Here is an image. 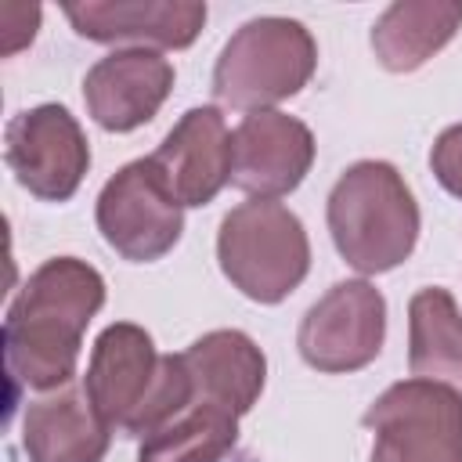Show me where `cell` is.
<instances>
[{
	"instance_id": "cell-1",
	"label": "cell",
	"mask_w": 462,
	"mask_h": 462,
	"mask_svg": "<svg viewBox=\"0 0 462 462\" xmlns=\"http://www.w3.org/2000/svg\"><path fill=\"white\" fill-rule=\"evenodd\" d=\"M105 303L101 274L72 256L47 260L14 296L4 321L7 372L32 386L54 390L76 375L83 328Z\"/></svg>"
},
{
	"instance_id": "cell-2",
	"label": "cell",
	"mask_w": 462,
	"mask_h": 462,
	"mask_svg": "<svg viewBox=\"0 0 462 462\" xmlns=\"http://www.w3.org/2000/svg\"><path fill=\"white\" fill-rule=\"evenodd\" d=\"M328 231L354 271L383 274L415 249L419 206L390 162H354L328 195Z\"/></svg>"
},
{
	"instance_id": "cell-3",
	"label": "cell",
	"mask_w": 462,
	"mask_h": 462,
	"mask_svg": "<svg viewBox=\"0 0 462 462\" xmlns=\"http://www.w3.org/2000/svg\"><path fill=\"white\" fill-rule=\"evenodd\" d=\"M318 65L310 32L292 18L245 22L217 58L213 94L238 112H267V105L307 87Z\"/></svg>"
},
{
	"instance_id": "cell-4",
	"label": "cell",
	"mask_w": 462,
	"mask_h": 462,
	"mask_svg": "<svg viewBox=\"0 0 462 462\" xmlns=\"http://www.w3.org/2000/svg\"><path fill=\"white\" fill-rule=\"evenodd\" d=\"M217 256L227 282L256 303L285 300L310 267L300 217L274 199H253L231 209L220 224Z\"/></svg>"
},
{
	"instance_id": "cell-5",
	"label": "cell",
	"mask_w": 462,
	"mask_h": 462,
	"mask_svg": "<svg viewBox=\"0 0 462 462\" xmlns=\"http://www.w3.org/2000/svg\"><path fill=\"white\" fill-rule=\"evenodd\" d=\"M365 426L375 433L372 462H462V393L444 383H393Z\"/></svg>"
},
{
	"instance_id": "cell-6",
	"label": "cell",
	"mask_w": 462,
	"mask_h": 462,
	"mask_svg": "<svg viewBox=\"0 0 462 462\" xmlns=\"http://www.w3.org/2000/svg\"><path fill=\"white\" fill-rule=\"evenodd\" d=\"M97 227L105 242L134 263H152L177 245L184 227L180 202L173 199L152 159L123 166L101 188Z\"/></svg>"
},
{
	"instance_id": "cell-7",
	"label": "cell",
	"mask_w": 462,
	"mask_h": 462,
	"mask_svg": "<svg viewBox=\"0 0 462 462\" xmlns=\"http://www.w3.org/2000/svg\"><path fill=\"white\" fill-rule=\"evenodd\" d=\"M386 332L383 292L368 282L332 285L300 325V354L318 372H357L375 361Z\"/></svg>"
},
{
	"instance_id": "cell-8",
	"label": "cell",
	"mask_w": 462,
	"mask_h": 462,
	"mask_svg": "<svg viewBox=\"0 0 462 462\" xmlns=\"http://www.w3.org/2000/svg\"><path fill=\"white\" fill-rule=\"evenodd\" d=\"M4 155L18 184L47 202H65L90 166L87 137L61 105H40L14 116L7 123Z\"/></svg>"
},
{
	"instance_id": "cell-9",
	"label": "cell",
	"mask_w": 462,
	"mask_h": 462,
	"mask_svg": "<svg viewBox=\"0 0 462 462\" xmlns=\"http://www.w3.org/2000/svg\"><path fill=\"white\" fill-rule=\"evenodd\" d=\"M314 162L310 130L285 112H249L231 134V184L274 199L292 191Z\"/></svg>"
},
{
	"instance_id": "cell-10",
	"label": "cell",
	"mask_w": 462,
	"mask_h": 462,
	"mask_svg": "<svg viewBox=\"0 0 462 462\" xmlns=\"http://www.w3.org/2000/svg\"><path fill=\"white\" fill-rule=\"evenodd\" d=\"M173 87V65L144 47L101 58L83 79V101L97 126L126 134L148 123Z\"/></svg>"
},
{
	"instance_id": "cell-11",
	"label": "cell",
	"mask_w": 462,
	"mask_h": 462,
	"mask_svg": "<svg viewBox=\"0 0 462 462\" xmlns=\"http://www.w3.org/2000/svg\"><path fill=\"white\" fill-rule=\"evenodd\" d=\"M148 159L180 206H206L231 180V134L224 116L217 108L184 112Z\"/></svg>"
},
{
	"instance_id": "cell-12",
	"label": "cell",
	"mask_w": 462,
	"mask_h": 462,
	"mask_svg": "<svg viewBox=\"0 0 462 462\" xmlns=\"http://www.w3.org/2000/svg\"><path fill=\"white\" fill-rule=\"evenodd\" d=\"M159 361L152 336L130 321L108 325L90 354V368H87V393L97 408V415L108 426H123L134 419V411L144 404V397L152 393V383L159 375Z\"/></svg>"
},
{
	"instance_id": "cell-13",
	"label": "cell",
	"mask_w": 462,
	"mask_h": 462,
	"mask_svg": "<svg viewBox=\"0 0 462 462\" xmlns=\"http://www.w3.org/2000/svg\"><path fill=\"white\" fill-rule=\"evenodd\" d=\"M112 426L97 415L87 386H61L25 408L22 444L29 462H101Z\"/></svg>"
},
{
	"instance_id": "cell-14",
	"label": "cell",
	"mask_w": 462,
	"mask_h": 462,
	"mask_svg": "<svg viewBox=\"0 0 462 462\" xmlns=\"http://www.w3.org/2000/svg\"><path fill=\"white\" fill-rule=\"evenodd\" d=\"M65 14L72 29L87 40L97 43H155V47H188L202 22H206V4L195 0H141V4H65Z\"/></svg>"
},
{
	"instance_id": "cell-15",
	"label": "cell",
	"mask_w": 462,
	"mask_h": 462,
	"mask_svg": "<svg viewBox=\"0 0 462 462\" xmlns=\"http://www.w3.org/2000/svg\"><path fill=\"white\" fill-rule=\"evenodd\" d=\"M184 365L195 379V401L227 408L238 419L256 404L263 390L267 361L260 346L235 328H220L195 339L184 350Z\"/></svg>"
},
{
	"instance_id": "cell-16",
	"label": "cell",
	"mask_w": 462,
	"mask_h": 462,
	"mask_svg": "<svg viewBox=\"0 0 462 462\" xmlns=\"http://www.w3.org/2000/svg\"><path fill=\"white\" fill-rule=\"evenodd\" d=\"M462 25V4L455 0H397L390 4L375 29L372 51L390 72H411L430 61Z\"/></svg>"
},
{
	"instance_id": "cell-17",
	"label": "cell",
	"mask_w": 462,
	"mask_h": 462,
	"mask_svg": "<svg viewBox=\"0 0 462 462\" xmlns=\"http://www.w3.org/2000/svg\"><path fill=\"white\" fill-rule=\"evenodd\" d=\"M411 350L408 365L415 379L444 383L462 393V314L448 289H422L408 303Z\"/></svg>"
},
{
	"instance_id": "cell-18",
	"label": "cell",
	"mask_w": 462,
	"mask_h": 462,
	"mask_svg": "<svg viewBox=\"0 0 462 462\" xmlns=\"http://www.w3.org/2000/svg\"><path fill=\"white\" fill-rule=\"evenodd\" d=\"M238 437V415L191 401L177 419L144 437L137 462H224Z\"/></svg>"
},
{
	"instance_id": "cell-19",
	"label": "cell",
	"mask_w": 462,
	"mask_h": 462,
	"mask_svg": "<svg viewBox=\"0 0 462 462\" xmlns=\"http://www.w3.org/2000/svg\"><path fill=\"white\" fill-rule=\"evenodd\" d=\"M191 401H195V379L184 365V354H166L159 361V375L152 383V393L144 397V404L126 422V433L130 437H152L170 419H177Z\"/></svg>"
},
{
	"instance_id": "cell-20",
	"label": "cell",
	"mask_w": 462,
	"mask_h": 462,
	"mask_svg": "<svg viewBox=\"0 0 462 462\" xmlns=\"http://www.w3.org/2000/svg\"><path fill=\"white\" fill-rule=\"evenodd\" d=\"M40 25V7L36 4H0V51L14 54L18 47L32 43Z\"/></svg>"
},
{
	"instance_id": "cell-21",
	"label": "cell",
	"mask_w": 462,
	"mask_h": 462,
	"mask_svg": "<svg viewBox=\"0 0 462 462\" xmlns=\"http://www.w3.org/2000/svg\"><path fill=\"white\" fill-rule=\"evenodd\" d=\"M430 162H433L437 180H440L451 195L462 199V123H458V126H448V130L437 137Z\"/></svg>"
}]
</instances>
